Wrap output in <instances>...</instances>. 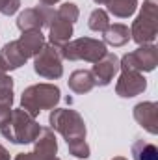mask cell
<instances>
[{"instance_id":"obj_19","label":"cell","mask_w":158,"mask_h":160,"mask_svg":"<svg viewBox=\"0 0 158 160\" xmlns=\"http://www.w3.org/2000/svg\"><path fill=\"white\" fill-rule=\"evenodd\" d=\"M130 153L134 160H158V147L145 140H136L130 147Z\"/></svg>"},{"instance_id":"obj_32","label":"cell","mask_w":158,"mask_h":160,"mask_svg":"<svg viewBox=\"0 0 158 160\" xmlns=\"http://www.w3.org/2000/svg\"><path fill=\"white\" fill-rule=\"evenodd\" d=\"M52 160H60V158H58V157H54V158H52Z\"/></svg>"},{"instance_id":"obj_28","label":"cell","mask_w":158,"mask_h":160,"mask_svg":"<svg viewBox=\"0 0 158 160\" xmlns=\"http://www.w3.org/2000/svg\"><path fill=\"white\" fill-rule=\"evenodd\" d=\"M4 75H7V67H6V63H4V60L0 56V77H4Z\"/></svg>"},{"instance_id":"obj_25","label":"cell","mask_w":158,"mask_h":160,"mask_svg":"<svg viewBox=\"0 0 158 160\" xmlns=\"http://www.w3.org/2000/svg\"><path fill=\"white\" fill-rule=\"evenodd\" d=\"M11 112H13V108H4V106H0V127H4L7 119L11 118Z\"/></svg>"},{"instance_id":"obj_3","label":"cell","mask_w":158,"mask_h":160,"mask_svg":"<svg viewBox=\"0 0 158 160\" xmlns=\"http://www.w3.org/2000/svg\"><path fill=\"white\" fill-rule=\"evenodd\" d=\"M158 36V0H143V6L132 22L130 39H134L140 47L153 45Z\"/></svg>"},{"instance_id":"obj_20","label":"cell","mask_w":158,"mask_h":160,"mask_svg":"<svg viewBox=\"0 0 158 160\" xmlns=\"http://www.w3.org/2000/svg\"><path fill=\"white\" fill-rule=\"evenodd\" d=\"M87 26H89V30L102 34V32L110 26V17H108V13H106L104 9H101V8H99V9H93L91 15H89Z\"/></svg>"},{"instance_id":"obj_8","label":"cell","mask_w":158,"mask_h":160,"mask_svg":"<svg viewBox=\"0 0 158 160\" xmlns=\"http://www.w3.org/2000/svg\"><path fill=\"white\" fill-rule=\"evenodd\" d=\"M56 11L50 6H36L28 8L17 17V28L21 32H32V30H43L45 26L48 28Z\"/></svg>"},{"instance_id":"obj_4","label":"cell","mask_w":158,"mask_h":160,"mask_svg":"<svg viewBox=\"0 0 158 160\" xmlns=\"http://www.w3.org/2000/svg\"><path fill=\"white\" fill-rule=\"evenodd\" d=\"M50 128L60 132L67 143L77 142V140H86V123L84 118L80 116L77 110L71 108H52L48 116Z\"/></svg>"},{"instance_id":"obj_15","label":"cell","mask_w":158,"mask_h":160,"mask_svg":"<svg viewBox=\"0 0 158 160\" xmlns=\"http://www.w3.org/2000/svg\"><path fill=\"white\" fill-rule=\"evenodd\" d=\"M0 56H2V60H4V63H6V67H7V71H15V69L22 67V65L28 62V58H26V56L22 54V50L19 48L17 41L6 43V45L2 47V50H0Z\"/></svg>"},{"instance_id":"obj_17","label":"cell","mask_w":158,"mask_h":160,"mask_svg":"<svg viewBox=\"0 0 158 160\" xmlns=\"http://www.w3.org/2000/svg\"><path fill=\"white\" fill-rule=\"evenodd\" d=\"M102 38H104V45H110V47H123L130 41V30L126 24H110L104 32H102Z\"/></svg>"},{"instance_id":"obj_11","label":"cell","mask_w":158,"mask_h":160,"mask_svg":"<svg viewBox=\"0 0 158 160\" xmlns=\"http://www.w3.org/2000/svg\"><path fill=\"white\" fill-rule=\"evenodd\" d=\"M134 119L149 134H158V104L155 101L138 102L134 106Z\"/></svg>"},{"instance_id":"obj_23","label":"cell","mask_w":158,"mask_h":160,"mask_svg":"<svg viewBox=\"0 0 158 160\" xmlns=\"http://www.w3.org/2000/svg\"><path fill=\"white\" fill-rule=\"evenodd\" d=\"M67 147H69V153L73 155V157H77V158H87L89 157V145H87V142L86 140H77V142H71V143H67Z\"/></svg>"},{"instance_id":"obj_5","label":"cell","mask_w":158,"mask_h":160,"mask_svg":"<svg viewBox=\"0 0 158 160\" xmlns=\"http://www.w3.org/2000/svg\"><path fill=\"white\" fill-rule=\"evenodd\" d=\"M106 45L99 39H93V38H78L75 41H69L63 48H60V54L63 60H69V62H89V63H95L99 62L104 54H106Z\"/></svg>"},{"instance_id":"obj_7","label":"cell","mask_w":158,"mask_h":160,"mask_svg":"<svg viewBox=\"0 0 158 160\" xmlns=\"http://www.w3.org/2000/svg\"><path fill=\"white\" fill-rule=\"evenodd\" d=\"M63 58L60 54V48H56L54 45H47L41 48V52L34 58V71L36 75H39L41 78L47 80H58L63 75Z\"/></svg>"},{"instance_id":"obj_22","label":"cell","mask_w":158,"mask_h":160,"mask_svg":"<svg viewBox=\"0 0 158 160\" xmlns=\"http://www.w3.org/2000/svg\"><path fill=\"white\" fill-rule=\"evenodd\" d=\"M56 17L62 19V21H67V22L75 24V22L78 21V17H80V9H78L77 4H73V2H65V4H62V6L56 9Z\"/></svg>"},{"instance_id":"obj_9","label":"cell","mask_w":158,"mask_h":160,"mask_svg":"<svg viewBox=\"0 0 158 160\" xmlns=\"http://www.w3.org/2000/svg\"><path fill=\"white\" fill-rule=\"evenodd\" d=\"M147 89V80L141 73L136 71H121L116 84V93L123 99H132Z\"/></svg>"},{"instance_id":"obj_29","label":"cell","mask_w":158,"mask_h":160,"mask_svg":"<svg viewBox=\"0 0 158 160\" xmlns=\"http://www.w3.org/2000/svg\"><path fill=\"white\" fill-rule=\"evenodd\" d=\"M58 2H60V0H39L41 6H50V8H52L54 4H58Z\"/></svg>"},{"instance_id":"obj_16","label":"cell","mask_w":158,"mask_h":160,"mask_svg":"<svg viewBox=\"0 0 158 160\" xmlns=\"http://www.w3.org/2000/svg\"><path fill=\"white\" fill-rule=\"evenodd\" d=\"M67 86L73 93L77 95H84V93H89L93 88H95V80L91 71H86V69H78V71H73L71 77L67 80Z\"/></svg>"},{"instance_id":"obj_10","label":"cell","mask_w":158,"mask_h":160,"mask_svg":"<svg viewBox=\"0 0 158 160\" xmlns=\"http://www.w3.org/2000/svg\"><path fill=\"white\" fill-rule=\"evenodd\" d=\"M117 73H119V58L114 52H106L91 67V75H93V80H95V86H102V88L112 84V80Z\"/></svg>"},{"instance_id":"obj_26","label":"cell","mask_w":158,"mask_h":160,"mask_svg":"<svg viewBox=\"0 0 158 160\" xmlns=\"http://www.w3.org/2000/svg\"><path fill=\"white\" fill-rule=\"evenodd\" d=\"M13 160H39V158H37L34 153H19Z\"/></svg>"},{"instance_id":"obj_2","label":"cell","mask_w":158,"mask_h":160,"mask_svg":"<svg viewBox=\"0 0 158 160\" xmlns=\"http://www.w3.org/2000/svg\"><path fill=\"white\" fill-rule=\"evenodd\" d=\"M39 132H41L39 123L36 121V118L26 114L22 108H15L11 112V118L7 119V123L4 127H0V134L15 145L32 143L37 138Z\"/></svg>"},{"instance_id":"obj_24","label":"cell","mask_w":158,"mask_h":160,"mask_svg":"<svg viewBox=\"0 0 158 160\" xmlns=\"http://www.w3.org/2000/svg\"><path fill=\"white\" fill-rule=\"evenodd\" d=\"M21 8V0H0V13L2 15H13Z\"/></svg>"},{"instance_id":"obj_30","label":"cell","mask_w":158,"mask_h":160,"mask_svg":"<svg viewBox=\"0 0 158 160\" xmlns=\"http://www.w3.org/2000/svg\"><path fill=\"white\" fill-rule=\"evenodd\" d=\"M93 2H95V4H99V6H106V2H108V0H93Z\"/></svg>"},{"instance_id":"obj_6","label":"cell","mask_w":158,"mask_h":160,"mask_svg":"<svg viewBox=\"0 0 158 160\" xmlns=\"http://www.w3.org/2000/svg\"><path fill=\"white\" fill-rule=\"evenodd\" d=\"M158 65V48L155 45H141L136 50L125 54L119 60V71H136V73H151Z\"/></svg>"},{"instance_id":"obj_21","label":"cell","mask_w":158,"mask_h":160,"mask_svg":"<svg viewBox=\"0 0 158 160\" xmlns=\"http://www.w3.org/2000/svg\"><path fill=\"white\" fill-rule=\"evenodd\" d=\"M13 104V78L9 75L0 77V106L11 108Z\"/></svg>"},{"instance_id":"obj_27","label":"cell","mask_w":158,"mask_h":160,"mask_svg":"<svg viewBox=\"0 0 158 160\" xmlns=\"http://www.w3.org/2000/svg\"><path fill=\"white\" fill-rule=\"evenodd\" d=\"M0 160H9V153L2 143H0Z\"/></svg>"},{"instance_id":"obj_12","label":"cell","mask_w":158,"mask_h":160,"mask_svg":"<svg viewBox=\"0 0 158 160\" xmlns=\"http://www.w3.org/2000/svg\"><path fill=\"white\" fill-rule=\"evenodd\" d=\"M39 160H52L58 153V140L52 128L41 127V132L34 140V151H32Z\"/></svg>"},{"instance_id":"obj_31","label":"cell","mask_w":158,"mask_h":160,"mask_svg":"<svg viewBox=\"0 0 158 160\" xmlns=\"http://www.w3.org/2000/svg\"><path fill=\"white\" fill-rule=\"evenodd\" d=\"M112 160H128V158H125V157H116V158H112Z\"/></svg>"},{"instance_id":"obj_14","label":"cell","mask_w":158,"mask_h":160,"mask_svg":"<svg viewBox=\"0 0 158 160\" xmlns=\"http://www.w3.org/2000/svg\"><path fill=\"white\" fill-rule=\"evenodd\" d=\"M17 45L22 50V54L30 60V58H36L41 52V48L45 47V36L41 34V30L22 32V36L17 39Z\"/></svg>"},{"instance_id":"obj_1","label":"cell","mask_w":158,"mask_h":160,"mask_svg":"<svg viewBox=\"0 0 158 160\" xmlns=\"http://www.w3.org/2000/svg\"><path fill=\"white\" fill-rule=\"evenodd\" d=\"M62 99V91L56 84H34L28 86L21 95V108L30 114L32 118H37L43 110H52Z\"/></svg>"},{"instance_id":"obj_13","label":"cell","mask_w":158,"mask_h":160,"mask_svg":"<svg viewBox=\"0 0 158 160\" xmlns=\"http://www.w3.org/2000/svg\"><path fill=\"white\" fill-rule=\"evenodd\" d=\"M73 38V24L67 21H62L54 15L50 26H48V41L56 48H63Z\"/></svg>"},{"instance_id":"obj_18","label":"cell","mask_w":158,"mask_h":160,"mask_svg":"<svg viewBox=\"0 0 158 160\" xmlns=\"http://www.w3.org/2000/svg\"><path fill=\"white\" fill-rule=\"evenodd\" d=\"M108 11L117 19H128L130 15H134L136 8H138V0H108L106 2Z\"/></svg>"}]
</instances>
